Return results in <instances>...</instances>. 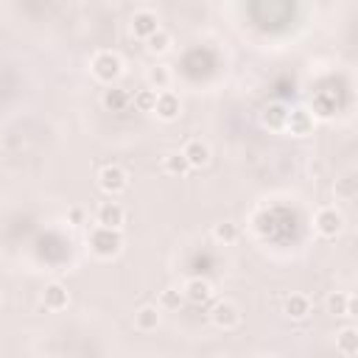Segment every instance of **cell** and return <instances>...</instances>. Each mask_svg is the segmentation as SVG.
Segmentation results:
<instances>
[{
	"mask_svg": "<svg viewBox=\"0 0 358 358\" xmlns=\"http://www.w3.org/2000/svg\"><path fill=\"white\" fill-rule=\"evenodd\" d=\"M90 70H93V76H96L101 84H112V82H118L120 73H123V62H120V56H118L115 51H98V53H93V59H90Z\"/></svg>",
	"mask_w": 358,
	"mask_h": 358,
	"instance_id": "obj_1",
	"label": "cell"
},
{
	"mask_svg": "<svg viewBox=\"0 0 358 358\" xmlns=\"http://www.w3.org/2000/svg\"><path fill=\"white\" fill-rule=\"evenodd\" d=\"M120 247H123V235H120V230H104V227H96L93 233H90V249H93V255L96 258H115L118 252H120Z\"/></svg>",
	"mask_w": 358,
	"mask_h": 358,
	"instance_id": "obj_2",
	"label": "cell"
},
{
	"mask_svg": "<svg viewBox=\"0 0 358 358\" xmlns=\"http://www.w3.org/2000/svg\"><path fill=\"white\" fill-rule=\"evenodd\" d=\"M314 230L322 238H336L344 230V216H341L336 207H319L316 216H314Z\"/></svg>",
	"mask_w": 358,
	"mask_h": 358,
	"instance_id": "obj_3",
	"label": "cell"
},
{
	"mask_svg": "<svg viewBox=\"0 0 358 358\" xmlns=\"http://www.w3.org/2000/svg\"><path fill=\"white\" fill-rule=\"evenodd\" d=\"M126 224V210L120 202H101L96 207V227L104 230H120Z\"/></svg>",
	"mask_w": 358,
	"mask_h": 358,
	"instance_id": "obj_4",
	"label": "cell"
},
{
	"mask_svg": "<svg viewBox=\"0 0 358 358\" xmlns=\"http://www.w3.org/2000/svg\"><path fill=\"white\" fill-rule=\"evenodd\" d=\"M98 188L104 193H109V196H118V193H123L129 188V174L120 165H115V163L112 165H104L98 171Z\"/></svg>",
	"mask_w": 358,
	"mask_h": 358,
	"instance_id": "obj_5",
	"label": "cell"
},
{
	"mask_svg": "<svg viewBox=\"0 0 358 358\" xmlns=\"http://www.w3.org/2000/svg\"><path fill=\"white\" fill-rule=\"evenodd\" d=\"M210 319H213V325L222 328V330H233V328H238V325H241V311H238V305H235V303H230V300H219L216 305L210 308Z\"/></svg>",
	"mask_w": 358,
	"mask_h": 358,
	"instance_id": "obj_6",
	"label": "cell"
},
{
	"mask_svg": "<svg viewBox=\"0 0 358 358\" xmlns=\"http://www.w3.org/2000/svg\"><path fill=\"white\" fill-rule=\"evenodd\" d=\"M160 31V17H157V12H152V9H137L134 15H132V34L137 37V39H143L146 42L152 34H157Z\"/></svg>",
	"mask_w": 358,
	"mask_h": 358,
	"instance_id": "obj_7",
	"label": "cell"
},
{
	"mask_svg": "<svg viewBox=\"0 0 358 358\" xmlns=\"http://www.w3.org/2000/svg\"><path fill=\"white\" fill-rule=\"evenodd\" d=\"M213 294H216V292H213V283L204 280V277H190V280L185 283V289H182V300H188V303H193V305L210 303Z\"/></svg>",
	"mask_w": 358,
	"mask_h": 358,
	"instance_id": "obj_8",
	"label": "cell"
},
{
	"mask_svg": "<svg viewBox=\"0 0 358 358\" xmlns=\"http://www.w3.org/2000/svg\"><path fill=\"white\" fill-rule=\"evenodd\" d=\"M182 157L188 160L190 171H193V168H204V165L210 163V146L193 137V140H188L185 146H182Z\"/></svg>",
	"mask_w": 358,
	"mask_h": 358,
	"instance_id": "obj_9",
	"label": "cell"
},
{
	"mask_svg": "<svg viewBox=\"0 0 358 358\" xmlns=\"http://www.w3.org/2000/svg\"><path fill=\"white\" fill-rule=\"evenodd\" d=\"M70 303V294L62 283H48L45 292H42V308L45 311H64Z\"/></svg>",
	"mask_w": 358,
	"mask_h": 358,
	"instance_id": "obj_10",
	"label": "cell"
},
{
	"mask_svg": "<svg viewBox=\"0 0 358 358\" xmlns=\"http://www.w3.org/2000/svg\"><path fill=\"white\" fill-rule=\"evenodd\" d=\"M160 322H163V311H160L157 305H140V308L134 311V328H137L140 333L157 330Z\"/></svg>",
	"mask_w": 358,
	"mask_h": 358,
	"instance_id": "obj_11",
	"label": "cell"
},
{
	"mask_svg": "<svg viewBox=\"0 0 358 358\" xmlns=\"http://www.w3.org/2000/svg\"><path fill=\"white\" fill-rule=\"evenodd\" d=\"M179 112H182V101H179V96H177V93L165 90V93H160V96H157L154 115H157L160 120H177V118H179Z\"/></svg>",
	"mask_w": 358,
	"mask_h": 358,
	"instance_id": "obj_12",
	"label": "cell"
},
{
	"mask_svg": "<svg viewBox=\"0 0 358 358\" xmlns=\"http://www.w3.org/2000/svg\"><path fill=\"white\" fill-rule=\"evenodd\" d=\"M146 82H149V87H152L154 93H165V90L171 87V70H168V64H154V67H149Z\"/></svg>",
	"mask_w": 358,
	"mask_h": 358,
	"instance_id": "obj_13",
	"label": "cell"
},
{
	"mask_svg": "<svg viewBox=\"0 0 358 358\" xmlns=\"http://www.w3.org/2000/svg\"><path fill=\"white\" fill-rule=\"evenodd\" d=\"M328 311L333 316H355V297L352 294H330Z\"/></svg>",
	"mask_w": 358,
	"mask_h": 358,
	"instance_id": "obj_14",
	"label": "cell"
},
{
	"mask_svg": "<svg viewBox=\"0 0 358 358\" xmlns=\"http://www.w3.org/2000/svg\"><path fill=\"white\" fill-rule=\"evenodd\" d=\"M285 129H289L292 134H297V137H305V134H311V129H314V118H311L308 112H303V109L289 112V120H285Z\"/></svg>",
	"mask_w": 358,
	"mask_h": 358,
	"instance_id": "obj_15",
	"label": "cell"
},
{
	"mask_svg": "<svg viewBox=\"0 0 358 358\" xmlns=\"http://www.w3.org/2000/svg\"><path fill=\"white\" fill-rule=\"evenodd\" d=\"M285 314H289L292 319H305L311 314V300L305 294H292L289 300H285Z\"/></svg>",
	"mask_w": 358,
	"mask_h": 358,
	"instance_id": "obj_16",
	"label": "cell"
},
{
	"mask_svg": "<svg viewBox=\"0 0 358 358\" xmlns=\"http://www.w3.org/2000/svg\"><path fill=\"white\" fill-rule=\"evenodd\" d=\"M171 45H174V37H171L165 28H160L157 34H152V37L146 39V51H149V53H154V56L168 53V51H171Z\"/></svg>",
	"mask_w": 358,
	"mask_h": 358,
	"instance_id": "obj_17",
	"label": "cell"
},
{
	"mask_svg": "<svg viewBox=\"0 0 358 358\" xmlns=\"http://www.w3.org/2000/svg\"><path fill=\"white\" fill-rule=\"evenodd\" d=\"M163 171L171 174V177H185V174L190 171V165H188V160L182 157V152H168V154L163 157Z\"/></svg>",
	"mask_w": 358,
	"mask_h": 358,
	"instance_id": "obj_18",
	"label": "cell"
},
{
	"mask_svg": "<svg viewBox=\"0 0 358 358\" xmlns=\"http://www.w3.org/2000/svg\"><path fill=\"white\" fill-rule=\"evenodd\" d=\"M336 347L344 352V355H355L358 352V333H355V328H341L339 330V336H336Z\"/></svg>",
	"mask_w": 358,
	"mask_h": 358,
	"instance_id": "obj_19",
	"label": "cell"
},
{
	"mask_svg": "<svg viewBox=\"0 0 358 358\" xmlns=\"http://www.w3.org/2000/svg\"><path fill=\"white\" fill-rule=\"evenodd\" d=\"M157 96H160V93H154L152 87L137 90V93H134V98H132V101H134V109H137V112H154V107H157Z\"/></svg>",
	"mask_w": 358,
	"mask_h": 358,
	"instance_id": "obj_20",
	"label": "cell"
},
{
	"mask_svg": "<svg viewBox=\"0 0 358 358\" xmlns=\"http://www.w3.org/2000/svg\"><path fill=\"white\" fill-rule=\"evenodd\" d=\"M263 120L269 129H285V120H289V112H285V107L280 104H271L266 112H263Z\"/></svg>",
	"mask_w": 358,
	"mask_h": 358,
	"instance_id": "obj_21",
	"label": "cell"
},
{
	"mask_svg": "<svg viewBox=\"0 0 358 358\" xmlns=\"http://www.w3.org/2000/svg\"><path fill=\"white\" fill-rule=\"evenodd\" d=\"M213 238H216L219 244H233L238 238V224H233V222L216 224V227H213Z\"/></svg>",
	"mask_w": 358,
	"mask_h": 358,
	"instance_id": "obj_22",
	"label": "cell"
},
{
	"mask_svg": "<svg viewBox=\"0 0 358 358\" xmlns=\"http://www.w3.org/2000/svg\"><path fill=\"white\" fill-rule=\"evenodd\" d=\"M179 305H182V294H179L177 289H165V292L160 294V303H157L160 311H174V308H179Z\"/></svg>",
	"mask_w": 358,
	"mask_h": 358,
	"instance_id": "obj_23",
	"label": "cell"
},
{
	"mask_svg": "<svg viewBox=\"0 0 358 358\" xmlns=\"http://www.w3.org/2000/svg\"><path fill=\"white\" fill-rule=\"evenodd\" d=\"M126 101H129V96L123 90H107V96H104V107H109V109H123Z\"/></svg>",
	"mask_w": 358,
	"mask_h": 358,
	"instance_id": "obj_24",
	"label": "cell"
}]
</instances>
